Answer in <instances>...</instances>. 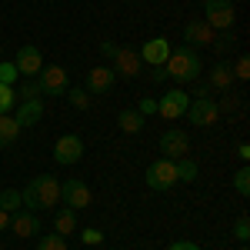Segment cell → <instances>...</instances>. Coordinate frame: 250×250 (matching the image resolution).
Here are the masks:
<instances>
[{
	"label": "cell",
	"mask_w": 250,
	"mask_h": 250,
	"mask_svg": "<svg viewBox=\"0 0 250 250\" xmlns=\"http://www.w3.org/2000/svg\"><path fill=\"white\" fill-rule=\"evenodd\" d=\"M173 164H177V180H193L197 177V164H193L190 157H180Z\"/></svg>",
	"instance_id": "d4e9b609"
},
{
	"label": "cell",
	"mask_w": 250,
	"mask_h": 250,
	"mask_svg": "<svg viewBox=\"0 0 250 250\" xmlns=\"http://www.w3.org/2000/svg\"><path fill=\"white\" fill-rule=\"evenodd\" d=\"M150 80H157V83H160V80H167V70H164V67H154V74H150Z\"/></svg>",
	"instance_id": "d590c367"
},
{
	"label": "cell",
	"mask_w": 250,
	"mask_h": 250,
	"mask_svg": "<svg viewBox=\"0 0 250 250\" xmlns=\"http://www.w3.org/2000/svg\"><path fill=\"white\" fill-rule=\"evenodd\" d=\"M173 184H177V164L173 160H167V157H160V160H154L150 167H147V187L157 193L170 190Z\"/></svg>",
	"instance_id": "5b68a950"
},
{
	"label": "cell",
	"mask_w": 250,
	"mask_h": 250,
	"mask_svg": "<svg viewBox=\"0 0 250 250\" xmlns=\"http://www.w3.org/2000/svg\"><path fill=\"white\" fill-rule=\"evenodd\" d=\"M187 117H190L193 127H210V124H217V117H220V104L213 97H197V100H190V107H187Z\"/></svg>",
	"instance_id": "52a82bcc"
},
{
	"label": "cell",
	"mask_w": 250,
	"mask_h": 250,
	"mask_svg": "<svg viewBox=\"0 0 250 250\" xmlns=\"http://www.w3.org/2000/svg\"><path fill=\"white\" fill-rule=\"evenodd\" d=\"M20 137V127L10 114H0V147H10L14 140Z\"/></svg>",
	"instance_id": "ffe728a7"
},
{
	"label": "cell",
	"mask_w": 250,
	"mask_h": 250,
	"mask_svg": "<svg viewBox=\"0 0 250 250\" xmlns=\"http://www.w3.org/2000/svg\"><path fill=\"white\" fill-rule=\"evenodd\" d=\"M233 237H237L240 244H247V240H250V220H247V217H237V224H233Z\"/></svg>",
	"instance_id": "f546056e"
},
{
	"label": "cell",
	"mask_w": 250,
	"mask_h": 250,
	"mask_svg": "<svg viewBox=\"0 0 250 250\" xmlns=\"http://www.w3.org/2000/svg\"><path fill=\"white\" fill-rule=\"evenodd\" d=\"M100 54L114 60V54H117V43H110V40H104V43H100Z\"/></svg>",
	"instance_id": "e575fe53"
},
{
	"label": "cell",
	"mask_w": 250,
	"mask_h": 250,
	"mask_svg": "<svg viewBox=\"0 0 250 250\" xmlns=\"http://www.w3.org/2000/svg\"><path fill=\"white\" fill-rule=\"evenodd\" d=\"M187 107H190V97L184 94V90H167V94L157 100V114L167 117V120L184 117V114H187Z\"/></svg>",
	"instance_id": "30bf717a"
},
{
	"label": "cell",
	"mask_w": 250,
	"mask_h": 250,
	"mask_svg": "<svg viewBox=\"0 0 250 250\" xmlns=\"http://www.w3.org/2000/svg\"><path fill=\"white\" fill-rule=\"evenodd\" d=\"M20 207H23V197H20V190H14V187L0 190V210H7V213H17Z\"/></svg>",
	"instance_id": "7402d4cb"
},
{
	"label": "cell",
	"mask_w": 250,
	"mask_h": 250,
	"mask_svg": "<svg viewBox=\"0 0 250 250\" xmlns=\"http://www.w3.org/2000/svg\"><path fill=\"white\" fill-rule=\"evenodd\" d=\"M117 74L110 67H94V70H87V77H83V90L87 94H107L110 87H114Z\"/></svg>",
	"instance_id": "5bb4252c"
},
{
	"label": "cell",
	"mask_w": 250,
	"mask_h": 250,
	"mask_svg": "<svg viewBox=\"0 0 250 250\" xmlns=\"http://www.w3.org/2000/svg\"><path fill=\"white\" fill-rule=\"evenodd\" d=\"M170 57V40L167 37H154L144 43V50H140V60L144 63H150V67H164Z\"/></svg>",
	"instance_id": "9a60e30c"
},
{
	"label": "cell",
	"mask_w": 250,
	"mask_h": 250,
	"mask_svg": "<svg viewBox=\"0 0 250 250\" xmlns=\"http://www.w3.org/2000/svg\"><path fill=\"white\" fill-rule=\"evenodd\" d=\"M117 124H120V130H124V134H140V127H144V117L137 114V110H120Z\"/></svg>",
	"instance_id": "44dd1931"
},
{
	"label": "cell",
	"mask_w": 250,
	"mask_h": 250,
	"mask_svg": "<svg viewBox=\"0 0 250 250\" xmlns=\"http://www.w3.org/2000/svg\"><path fill=\"white\" fill-rule=\"evenodd\" d=\"M240 250H247V247H240Z\"/></svg>",
	"instance_id": "ab89813d"
},
{
	"label": "cell",
	"mask_w": 250,
	"mask_h": 250,
	"mask_svg": "<svg viewBox=\"0 0 250 250\" xmlns=\"http://www.w3.org/2000/svg\"><path fill=\"white\" fill-rule=\"evenodd\" d=\"M207 83V90H230V83H233V70L227 67V63H217L210 70V77L204 80Z\"/></svg>",
	"instance_id": "ac0fdd59"
},
{
	"label": "cell",
	"mask_w": 250,
	"mask_h": 250,
	"mask_svg": "<svg viewBox=\"0 0 250 250\" xmlns=\"http://www.w3.org/2000/svg\"><path fill=\"white\" fill-rule=\"evenodd\" d=\"M14 94H17V100H40V87H37V80H34V77H27Z\"/></svg>",
	"instance_id": "603a6c76"
},
{
	"label": "cell",
	"mask_w": 250,
	"mask_h": 250,
	"mask_svg": "<svg viewBox=\"0 0 250 250\" xmlns=\"http://www.w3.org/2000/svg\"><path fill=\"white\" fill-rule=\"evenodd\" d=\"M14 67H17L20 77H37L40 70H43V57H40V50L34 47V43H27V47H20V50H17Z\"/></svg>",
	"instance_id": "4fadbf2b"
},
{
	"label": "cell",
	"mask_w": 250,
	"mask_h": 250,
	"mask_svg": "<svg viewBox=\"0 0 250 250\" xmlns=\"http://www.w3.org/2000/svg\"><path fill=\"white\" fill-rule=\"evenodd\" d=\"M37 87H40V97H67V90H70V74L63 70V67H43L37 77Z\"/></svg>",
	"instance_id": "277c9868"
},
{
	"label": "cell",
	"mask_w": 250,
	"mask_h": 250,
	"mask_svg": "<svg viewBox=\"0 0 250 250\" xmlns=\"http://www.w3.org/2000/svg\"><path fill=\"white\" fill-rule=\"evenodd\" d=\"M250 77V57L244 54V57L233 63V80H247Z\"/></svg>",
	"instance_id": "4dcf8cb0"
},
{
	"label": "cell",
	"mask_w": 250,
	"mask_h": 250,
	"mask_svg": "<svg viewBox=\"0 0 250 250\" xmlns=\"http://www.w3.org/2000/svg\"><path fill=\"white\" fill-rule=\"evenodd\" d=\"M7 227L17 233V237H37L40 233V217H37V210H17L10 217Z\"/></svg>",
	"instance_id": "2e32d148"
},
{
	"label": "cell",
	"mask_w": 250,
	"mask_h": 250,
	"mask_svg": "<svg viewBox=\"0 0 250 250\" xmlns=\"http://www.w3.org/2000/svg\"><path fill=\"white\" fill-rule=\"evenodd\" d=\"M67 97H70V104H74L77 110H87V107H90V94H87L83 87H70Z\"/></svg>",
	"instance_id": "4316f807"
},
{
	"label": "cell",
	"mask_w": 250,
	"mask_h": 250,
	"mask_svg": "<svg viewBox=\"0 0 250 250\" xmlns=\"http://www.w3.org/2000/svg\"><path fill=\"white\" fill-rule=\"evenodd\" d=\"M114 74H120L124 80H134V77H140L144 74V60H140V54H134V50H120L117 47V54H114V67H110Z\"/></svg>",
	"instance_id": "8fae6325"
},
{
	"label": "cell",
	"mask_w": 250,
	"mask_h": 250,
	"mask_svg": "<svg viewBox=\"0 0 250 250\" xmlns=\"http://www.w3.org/2000/svg\"><path fill=\"white\" fill-rule=\"evenodd\" d=\"M60 200H63V207H70V210H87L90 200H94V193H90V187H87L83 180H63V184H60Z\"/></svg>",
	"instance_id": "8992f818"
},
{
	"label": "cell",
	"mask_w": 250,
	"mask_h": 250,
	"mask_svg": "<svg viewBox=\"0 0 250 250\" xmlns=\"http://www.w3.org/2000/svg\"><path fill=\"white\" fill-rule=\"evenodd\" d=\"M160 154L167 157V160L187 157L190 154V137L184 134V130H167V134L160 137Z\"/></svg>",
	"instance_id": "7c38bea8"
},
{
	"label": "cell",
	"mask_w": 250,
	"mask_h": 250,
	"mask_svg": "<svg viewBox=\"0 0 250 250\" xmlns=\"http://www.w3.org/2000/svg\"><path fill=\"white\" fill-rule=\"evenodd\" d=\"M20 197H23V207H27V210L57 207V200H60V180L54 177V173H40V177H34V180L20 190Z\"/></svg>",
	"instance_id": "6da1fadb"
},
{
	"label": "cell",
	"mask_w": 250,
	"mask_h": 250,
	"mask_svg": "<svg viewBox=\"0 0 250 250\" xmlns=\"http://www.w3.org/2000/svg\"><path fill=\"white\" fill-rule=\"evenodd\" d=\"M14 104H17L14 87H3V83H0V114H10V110H14Z\"/></svg>",
	"instance_id": "f1b7e54d"
},
{
	"label": "cell",
	"mask_w": 250,
	"mask_h": 250,
	"mask_svg": "<svg viewBox=\"0 0 250 250\" xmlns=\"http://www.w3.org/2000/svg\"><path fill=\"white\" fill-rule=\"evenodd\" d=\"M17 67H14V63H10V60H0V83H3V87H14V83H17Z\"/></svg>",
	"instance_id": "484cf974"
},
{
	"label": "cell",
	"mask_w": 250,
	"mask_h": 250,
	"mask_svg": "<svg viewBox=\"0 0 250 250\" xmlns=\"http://www.w3.org/2000/svg\"><path fill=\"white\" fill-rule=\"evenodd\" d=\"M0 54H3V47H0Z\"/></svg>",
	"instance_id": "f35d334b"
},
{
	"label": "cell",
	"mask_w": 250,
	"mask_h": 250,
	"mask_svg": "<svg viewBox=\"0 0 250 250\" xmlns=\"http://www.w3.org/2000/svg\"><path fill=\"white\" fill-rule=\"evenodd\" d=\"M37 250H67V237H60V233H43L37 240Z\"/></svg>",
	"instance_id": "cb8c5ba5"
},
{
	"label": "cell",
	"mask_w": 250,
	"mask_h": 250,
	"mask_svg": "<svg viewBox=\"0 0 250 250\" xmlns=\"http://www.w3.org/2000/svg\"><path fill=\"white\" fill-rule=\"evenodd\" d=\"M54 230H57L60 237L74 233V230H77V210H70V207H60L57 217H54Z\"/></svg>",
	"instance_id": "d6986e66"
},
{
	"label": "cell",
	"mask_w": 250,
	"mask_h": 250,
	"mask_svg": "<svg viewBox=\"0 0 250 250\" xmlns=\"http://www.w3.org/2000/svg\"><path fill=\"white\" fill-rule=\"evenodd\" d=\"M237 157H240V160H250V144H240V147H237Z\"/></svg>",
	"instance_id": "8d00e7d4"
},
{
	"label": "cell",
	"mask_w": 250,
	"mask_h": 250,
	"mask_svg": "<svg viewBox=\"0 0 250 250\" xmlns=\"http://www.w3.org/2000/svg\"><path fill=\"white\" fill-rule=\"evenodd\" d=\"M233 190L240 193V197H247V193H250V170H247V167H240V170L233 173Z\"/></svg>",
	"instance_id": "83f0119b"
},
{
	"label": "cell",
	"mask_w": 250,
	"mask_h": 250,
	"mask_svg": "<svg viewBox=\"0 0 250 250\" xmlns=\"http://www.w3.org/2000/svg\"><path fill=\"white\" fill-rule=\"evenodd\" d=\"M137 114H140V117L157 114V100H154V97H144V100H140V107H137Z\"/></svg>",
	"instance_id": "1f68e13d"
},
{
	"label": "cell",
	"mask_w": 250,
	"mask_h": 250,
	"mask_svg": "<svg viewBox=\"0 0 250 250\" xmlns=\"http://www.w3.org/2000/svg\"><path fill=\"white\" fill-rule=\"evenodd\" d=\"M80 157H83V140L77 134H63L54 144V160L63 164V167H70V164H77Z\"/></svg>",
	"instance_id": "9c48e42d"
},
{
	"label": "cell",
	"mask_w": 250,
	"mask_h": 250,
	"mask_svg": "<svg viewBox=\"0 0 250 250\" xmlns=\"http://www.w3.org/2000/svg\"><path fill=\"white\" fill-rule=\"evenodd\" d=\"M40 117H43V100H20L17 104V127L23 130V127H34Z\"/></svg>",
	"instance_id": "e0dca14e"
},
{
	"label": "cell",
	"mask_w": 250,
	"mask_h": 250,
	"mask_svg": "<svg viewBox=\"0 0 250 250\" xmlns=\"http://www.w3.org/2000/svg\"><path fill=\"white\" fill-rule=\"evenodd\" d=\"M7 224H10V213H7V210H0V233L7 230Z\"/></svg>",
	"instance_id": "74e56055"
},
{
	"label": "cell",
	"mask_w": 250,
	"mask_h": 250,
	"mask_svg": "<svg viewBox=\"0 0 250 250\" xmlns=\"http://www.w3.org/2000/svg\"><path fill=\"white\" fill-rule=\"evenodd\" d=\"M167 77H173L177 83H193L200 77V54L193 47H180V50H170V57L164 63Z\"/></svg>",
	"instance_id": "7a4b0ae2"
},
{
	"label": "cell",
	"mask_w": 250,
	"mask_h": 250,
	"mask_svg": "<svg viewBox=\"0 0 250 250\" xmlns=\"http://www.w3.org/2000/svg\"><path fill=\"white\" fill-rule=\"evenodd\" d=\"M104 240V233L97 230V227H90V230H83V244H100Z\"/></svg>",
	"instance_id": "d6a6232c"
},
{
	"label": "cell",
	"mask_w": 250,
	"mask_h": 250,
	"mask_svg": "<svg viewBox=\"0 0 250 250\" xmlns=\"http://www.w3.org/2000/svg\"><path fill=\"white\" fill-rule=\"evenodd\" d=\"M204 14L213 30H230L233 27V3L230 0H204Z\"/></svg>",
	"instance_id": "ba28073f"
},
{
	"label": "cell",
	"mask_w": 250,
	"mask_h": 250,
	"mask_svg": "<svg viewBox=\"0 0 250 250\" xmlns=\"http://www.w3.org/2000/svg\"><path fill=\"white\" fill-rule=\"evenodd\" d=\"M184 40H187V47H230L233 43V34L230 30H213L207 20H190L187 27H184Z\"/></svg>",
	"instance_id": "3957f363"
},
{
	"label": "cell",
	"mask_w": 250,
	"mask_h": 250,
	"mask_svg": "<svg viewBox=\"0 0 250 250\" xmlns=\"http://www.w3.org/2000/svg\"><path fill=\"white\" fill-rule=\"evenodd\" d=\"M167 250H200V247H197V244H190V240H173Z\"/></svg>",
	"instance_id": "836d02e7"
}]
</instances>
